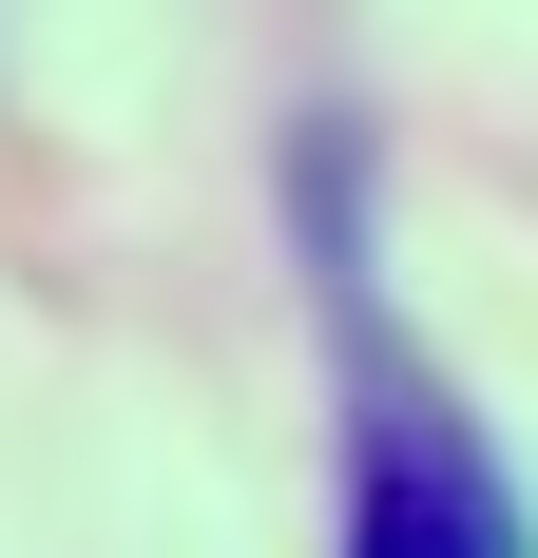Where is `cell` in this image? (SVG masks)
<instances>
[{
	"label": "cell",
	"mask_w": 538,
	"mask_h": 558,
	"mask_svg": "<svg viewBox=\"0 0 538 558\" xmlns=\"http://www.w3.org/2000/svg\"><path fill=\"white\" fill-rule=\"evenodd\" d=\"M346 558H538L519 482L384 328H346Z\"/></svg>",
	"instance_id": "6da1fadb"
}]
</instances>
